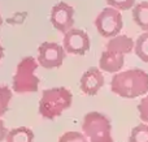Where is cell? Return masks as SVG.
Instances as JSON below:
<instances>
[{
  "instance_id": "obj_4",
  "label": "cell",
  "mask_w": 148,
  "mask_h": 142,
  "mask_svg": "<svg viewBox=\"0 0 148 142\" xmlns=\"http://www.w3.org/2000/svg\"><path fill=\"white\" fill-rule=\"evenodd\" d=\"M82 129L91 142H113L110 120L101 112L91 111L84 115Z\"/></svg>"
},
{
  "instance_id": "obj_16",
  "label": "cell",
  "mask_w": 148,
  "mask_h": 142,
  "mask_svg": "<svg viewBox=\"0 0 148 142\" xmlns=\"http://www.w3.org/2000/svg\"><path fill=\"white\" fill-rule=\"evenodd\" d=\"M12 101V90L7 85H0V117L4 116Z\"/></svg>"
},
{
  "instance_id": "obj_19",
  "label": "cell",
  "mask_w": 148,
  "mask_h": 142,
  "mask_svg": "<svg viewBox=\"0 0 148 142\" xmlns=\"http://www.w3.org/2000/svg\"><path fill=\"white\" fill-rule=\"evenodd\" d=\"M138 112L142 121L148 124V94L140 99V102L138 104Z\"/></svg>"
},
{
  "instance_id": "obj_14",
  "label": "cell",
  "mask_w": 148,
  "mask_h": 142,
  "mask_svg": "<svg viewBox=\"0 0 148 142\" xmlns=\"http://www.w3.org/2000/svg\"><path fill=\"white\" fill-rule=\"evenodd\" d=\"M134 51L142 61L148 63V31H144L138 37L134 46Z\"/></svg>"
},
{
  "instance_id": "obj_1",
  "label": "cell",
  "mask_w": 148,
  "mask_h": 142,
  "mask_svg": "<svg viewBox=\"0 0 148 142\" xmlns=\"http://www.w3.org/2000/svg\"><path fill=\"white\" fill-rule=\"evenodd\" d=\"M110 90L125 99H134L148 93V72L140 68L118 72L112 77Z\"/></svg>"
},
{
  "instance_id": "obj_5",
  "label": "cell",
  "mask_w": 148,
  "mask_h": 142,
  "mask_svg": "<svg viewBox=\"0 0 148 142\" xmlns=\"http://www.w3.org/2000/svg\"><path fill=\"white\" fill-rule=\"evenodd\" d=\"M95 26L101 37L104 38H113L118 35L122 30V14L120 10L112 7H107L100 10V13L95 18Z\"/></svg>"
},
{
  "instance_id": "obj_11",
  "label": "cell",
  "mask_w": 148,
  "mask_h": 142,
  "mask_svg": "<svg viewBox=\"0 0 148 142\" xmlns=\"http://www.w3.org/2000/svg\"><path fill=\"white\" fill-rule=\"evenodd\" d=\"M135 46V42L127 35H122V34H118V35L113 37L109 39V42L107 43V51H112L116 54H121V55H126L130 54L134 50Z\"/></svg>"
},
{
  "instance_id": "obj_21",
  "label": "cell",
  "mask_w": 148,
  "mask_h": 142,
  "mask_svg": "<svg viewBox=\"0 0 148 142\" xmlns=\"http://www.w3.org/2000/svg\"><path fill=\"white\" fill-rule=\"evenodd\" d=\"M3 56H4V48H3V46H1V43H0V61H1V59H3Z\"/></svg>"
},
{
  "instance_id": "obj_20",
  "label": "cell",
  "mask_w": 148,
  "mask_h": 142,
  "mask_svg": "<svg viewBox=\"0 0 148 142\" xmlns=\"http://www.w3.org/2000/svg\"><path fill=\"white\" fill-rule=\"evenodd\" d=\"M8 134V129L5 127V123L3 121V119H0V142L5 141V137Z\"/></svg>"
},
{
  "instance_id": "obj_2",
  "label": "cell",
  "mask_w": 148,
  "mask_h": 142,
  "mask_svg": "<svg viewBox=\"0 0 148 142\" xmlns=\"http://www.w3.org/2000/svg\"><path fill=\"white\" fill-rule=\"evenodd\" d=\"M73 103V94L64 86L46 89L39 101V114L47 120H53L66 111Z\"/></svg>"
},
{
  "instance_id": "obj_12",
  "label": "cell",
  "mask_w": 148,
  "mask_h": 142,
  "mask_svg": "<svg viewBox=\"0 0 148 142\" xmlns=\"http://www.w3.org/2000/svg\"><path fill=\"white\" fill-rule=\"evenodd\" d=\"M5 142H34V133L27 127H17L8 130Z\"/></svg>"
},
{
  "instance_id": "obj_13",
  "label": "cell",
  "mask_w": 148,
  "mask_h": 142,
  "mask_svg": "<svg viewBox=\"0 0 148 142\" xmlns=\"http://www.w3.org/2000/svg\"><path fill=\"white\" fill-rule=\"evenodd\" d=\"M133 20L140 29L148 31V1H140L134 5Z\"/></svg>"
},
{
  "instance_id": "obj_9",
  "label": "cell",
  "mask_w": 148,
  "mask_h": 142,
  "mask_svg": "<svg viewBox=\"0 0 148 142\" xmlns=\"http://www.w3.org/2000/svg\"><path fill=\"white\" fill-rule=\"evenodd\" d=\"M104 86V76L97 67H91L82 74L79 80V88L86 95H96Z\"/></svg>"
},
{
  "instance_id": "obj_22",
  "label": "cell",
  "mask_w": 148,
  "mask_h": 142,
  "mask_svg": "<svg viewBox=\"0 0 148 142\" xmlns=\"http://www.w3.org/2000/svg\"><path fill=\"white\" fill-rule=\"evenodd\" d=\"M1 25H3V17H1V14H0V28H1Z\"/></svg>"
},
{
  "instance_id": "obj_17",
  "label": "cell",
  "mask_w": 148,
  "mask_h": 142,
  "mask_svg": "<svg viewBox=\"0 0 148 142\" xmlns=\"http://www.w3.org/2000/svg\"><path fill=\"white\" fill-rule=\"evenodd\" d=\"M59 142H88L87 137L81 132H75V130H70L66 132L59 138Z\"/></svg>"
},
{
  "instance_id": "obj_10",
  "label": "cell",
  "mask_w": 148,
  "mask_h": 142,
  "mask_svg": "<svg viewBox=\"0 0 148 142\" xmlns=\"http://www.w3.org/2000/svg\"><path fill=\"white\" fill-rule=\"evenodd\" d=\"M125 64V55L116 54L112 51H103L99 60V69L107 73H118Z\"/></svg>"
},
{
  "instance_id": "obj_7",
  "label": "cell",
  "mask_w": 148,
  "mask_h": 142,
  "mask_svg": "<svg viewBox=\"0 0 148 142\" xmlns=\"http://www.w3.org/2000/svg\"><path fill=\"white\" fill-rule=\"evenodd\" d=\"M51 23L61 33H66L74 25V8L68 3L59 1L55 4L49 13Z\"/></svg>"
},
{
  "instance_id": "obj_3",
  "label": "cell",
  "mask_w": 148,
  "mask_h": 142,
  "mask_svg": "<svg viewBox=\"0 0 148 142\" xmlns=\"http://www.w3.org/2000/svg\"><path fill=\"white\" fill-rule=\"evenodd\" d=\"M38 60L33 56H26L17 64L12 81L13 91L16 93H35L39 88V77L35 74L38 69Z\"/></svg>"
},
{
  "instance_id": "obj_8",
  "label": "cell",
  "mask_w": 148,
  "mask_h": 142,
  "mask_svg": "<svg viewBox=\"0 0 148 142\" xmlns=\"http://www.w3.org/2000/svg\"><path fill=\"white\" fill-rule=\"evenodd\" d=\"M64 50L68 54L74 55H84L90 50V37L82 29H70L64 34Z\"/></svg>"
},
{
  "instance_id": "obj_18",
  "label": "cell",
  "mask_w": 148,
  "mask_h": 142,
  "mask_svg": "<svg viewBox=\"0 0 148 142\" xmlns=\"http://www.w3.org/2000/svg\"><path fill=\"white\" fill-rule=\"evenodd\" d=\"M107 3L117 10H127L135 5V0H107Z\"/></svg>"
},
{
  "instance_id": "obj_6",
  "label": "cell",
  "mask_w": 148,
  "mask_h": 142,
  "mask_svg": "<svg viewBox=\"0 0 148 142\" xmlns=\"http://www.w3.org/2000/svg\"><path fill=\"white\" fill-rule=\"evenodd\" d=\"M65 50L56 42H43L38 48V64L47 69H53L62 65Z\"/></svg>"
},
{
  "instance_id": "obj_15",
  "label": "cell",
  "mask_w": 148,
  "mask_h": 142,
  "mask_svg": "<svg viewBox=\"0 0 148 142\" xmlns=\"http://www.w3.org/2000/svg\"><path fill=\"white\" fill-rule=\"evenodd\" d=\"M129 142H148V124L140 123L131 129Z\"/></svg>"
}]
</instances>
